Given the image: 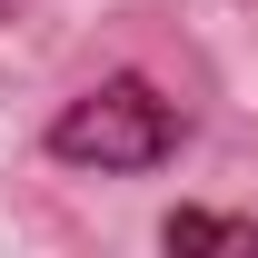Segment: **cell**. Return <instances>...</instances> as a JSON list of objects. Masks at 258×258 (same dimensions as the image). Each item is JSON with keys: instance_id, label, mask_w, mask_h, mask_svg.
<instances>
[{"instance_id": "obj_1", "label": "cell", "mask_w": 258, "mask_h": 258, "mask_svg": "<svg viewBox=\"0 0 258 258\" xmlns=\"http://www.w3.org/2000/svg\"><path fill=\"white\" fill-rule=\"evenodd\" d=\"M179 139H189L179 99H159V80L119 70V80L60 99L50 159H60V169H99V179H139V169H169V159H179Z\"/></svg>"}, {"instance_id": "obj_2", "label": "cell", "mask_w": 258, "mask_h": 258, "mask_svg": "<svg viewBox=\"0 0 258 258\" xmlns=\"http://www.w3.org/2000/svg\"><path fill=\"white\" fill-rule=\"evenodd\" d=\"M169 258H258V219H228V209H169L159 219Z\"/></svg>"}]
</instances>
